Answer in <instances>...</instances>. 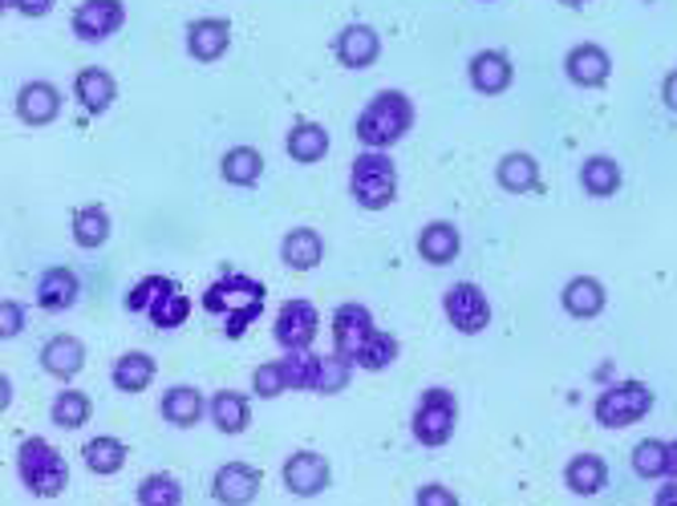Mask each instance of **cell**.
<instances>
[{"label": "cell", "mask_w": 677, "mask_h": 506, "mask_svg": "<svg viewBox=\"0 0 677 506\" xmlns=\"http://www.w3.org/2000/svg\"><path fill=\"white\" fill-rule=\"evenodd\" d=\"M25 333V309L17 304V300H4L0 304V336L4 341H13V336Z\"/></svg>", "instance_id": "43"}, {"label": "cell", "mask_w": 677, "mask_h": 506, "mask_svg": "<svg viewBox=\"0 0 677 506\" xmlns=\"http://www.w3.org/2000/svg\"><path fill=\"white\" fill-rule=\"evenodd\" d=\"M232 45V25L224 17H203V21H191L187 29V53L195 62H219Z\"/></svg>", "instance_id": "15"}, {"label": "cell", "mask_w": 677, "mask_h": 506, "mask_svg": "<svg viewBox=\"0 0 677 506\" xmlns=\"http://www.w3.org/2000/svg\"><path fill=\"white\" fill-rule=\"evenodd\" d=\"M374 312L365 309V304H341L337 312H333V348H337L341 357H357V348L374 336Z\"/></svg>", "instance_id": "12"}, {"label": "cell", "mask_w": 677, "mask_h": 506, "mask_svg": "<svg viewBox=\"0 0 677 506\" xmlns=\"http://www.w3.org/2000/svg\"><path fill=\"white\" fill-rule=\"evenodd\" d=\"M280 256H284L292 272H313L316 263L325 260V244H321V235L313 227H292L284 235V244H280Z\"/></svg>", "instance_id": "22"}, {"label": "cell", "mask_w": 677, "mask_h": 506, "mask_svg": "<svg viewBox=\"0 0 677 506\" xmlns=\"http://www.w3.org/2000/svg\"><path fill=\"white\" fill-rule=\"evenodd\" d=\"M495 179H499L503 191H512V195H527V191H536L539 186V162L524 150H512V154H503V162L495 166Z\"/></svg>", "instance_id": "26"}, {"label": "cell", "mask_w": 677, "mask_h": 506, "mask_svg": "<svg viewBox=\"0 0 677 506\" xmlns=\"http://www.w3.org/2000/svg\"><path fill=\"white\" fill-rule=\"evenodd\" d=\"M459 247H463V235H459V227L447 219L427 223L422 235H418V256L427 263H434V268H447V263L459 256Z\"/></svg>", "instance_id": "18"}, {"label": "cell", "mask_w": 677, "mask_h": 506, "mask_svg": "<svg viewBox=\"0 0 677 506\" xmlns=\"http://www.w3.org/2000/svg\"><path fill=\"white\" fill-rule=\"evenodd\" d=\"M17 474L25 482V491L37 494V498H57L69 486V462L45 438H25L21 442V450H17Z\"/></svg>", "instance_id": "3"}, {"label": "cell", "mask_w": 677, "mask_h": 506, "mask_svg": "<svg viewBox=\"0 0 677 506\" xmlns=\"http://www.w3.org/2000/svg\"><path fill=\"white\" fill-rule=\"evenodd\" d=\"M219 174L232 186H256L264 174V154L256 147H232L219 162Z\"/></svg>", "instance_id": "31"}, {"label": "cell", "mask_w": 677, "mask_h": 506, "mask_svg": "<svg viewBox=\"0 0 677 506\" xmlns=\"http://www.w3.org/2000/svg\"><path fill=\"white\" fill-rule=\"evenodd\" d=\"M653 409V389L645 381H621L609 385L601 397H597V421L604 430H625L633 421H641Z\"/></svg>", "instance_id": "6"}, {"label": "cell", "mask_w": 677, "mask_h": 506, "mask_svg": "<svg viewBox=\"0 0 677 506\" xmlns=\"http://www.w3.org/2000/svg\"><path fill=\"white\" fill-rule=\"evenodd\" d=\"M454 426H459V401H454L451 389H427L415 418H410L415 442L427 445V450H439L454 438Z\"/></svg>", "instance_id": "5"}, {"label": "cell", "mask_w": 677, "mask_h": 506, "mask_svg": "<svg viewBox=\"0 0 677 506\" xmlns=\"http://www.w3.org/2000/svg\"><path fill=\"white\" fill-rule=\"evenodd\" d=\"M126 457H130L126 442H122V438H110V433H98V438H89L86 450H82V462H86V470H89V474H101V478L118 474V470L126 466Z\"/></svg>", "instance_id": "24"}, {"label": "cell", "mask_w": 677, "mask_h": 506, "mask_svg": "<svg viewBox=\"0 0 677 506\" xmlns=\"http://www.w3.org/2000/svg\"><path fill=\"white\" fill-rule=\"evenodd\" d=\"M580 186L597 198L616 195V186H621V166H616V159H609V154L584 159V166H580Z\"/></svg>", "instance_id": "32"}, {"label": "cell", "mask_w": 677, "mask_h": 506, "mask_svg": "<svg viewBox=\"0 0 677 506\" xmlns=\"http://www.w3.org/2000/svg\"><path fill=\"white\" fill-rule=\"evenodd\" d=\"M207 413H212L215 430L219 433H244L251 426V406L248 397L236 394V389H219V394L212 397V406H207Z\"/></svg>", "instance_id": "25"}, {"label": "cell", "mask_w": 677, "mask_h": 506, "mask_svg": "<svg viewBox=\"0 0 677 506\" xmlns=\"http://www.w3.org/2000/svg\"><path fill=\"white\" fill-rule=\"evenodd\" d=\"M203 309L224 321V336H244L251 329V321L264 316V284L251 276L227 272L219 276L207 292H203Z\"/></svg>", "instance_id": "1"}, {"label": "cell", "mask_w": 677, "mask_h": 506, "mask_svg": "<svg viewBox=\"0 0 677 506\" xmlns=\"http://www.w3.org/2000/svg\"><path fill=\"white\" fill-rule=\"evenodd\" d=\"M292 162H321L329 154V130L321 122H297L284 138Z\"/></svg>", "instance_id": "30"}, {"label": "cell", "mask_w": 677, "mask_h": 506, "mask_svg": "<svg viewBox=\"0 0 677 506\" xmlns=\"http://www.w3.org/2000/svg\"><path fill=\"white\" fill-rule=\"evenodd\" d=\"M337 57L345 69H369L382 57V37L369 25H345L337 37Z\"/></svg>", "instance_id": "16"}, {"label": "cell", "mask_w": 677, "mask_h": 506, "mask_svg": "<svg viewBox=\"0 0 677 506\" xmlns=\"http://www.w3.org/2000/svg\"><path fill=\"white\" fill-rule=\"evenodd\" d=\"M316 329H321V312L309 304V300H284L277 312V324H272V333H277V345L284 353H301V348H313L316 341Z\"/></svg>", "instance_id": "7"}, {"label": "cell", "mask_w": 677, "mask_h": 506, "mask_svg": "<svg viewBox=\"0 0 677 506\" xmlns=\"http://www.w3.org/2000/svg\"><path fill=\"white\" fill-rule=\"evenodd\" d=\"M653 506H677V478H669L662 486V491H657V503Z\"/></svg>", "instance_id": "47"}, {"label": "cell", "mask_w": 677, "mask_h": 506, "mask_svg": "<svg viewBox=\"0 0 677 506\" xmlns=\"http://www.w3.org/2000/svg\"><path fill=\"white\" fill-rule=\"evenodd\" d=\"M77 297H82V284L69 268H45L37 280V304L45 312H65L74 309Z\"/></svg>", "instance_id": "19"}, {"label": "cell", "mask_w": 677, "mask_h": 506, "mask_svg": "<svg viewBox=\"0 0 677 506\" xmlns=\"http://www.w3.org/2000/svg\"><path fill=\"white\" fill-rule=\"evenodd\" d=\"M260 470L248 466V462H224V466L215 470L212 478V494L215 503L224 506H251L256 503V494H260Z\"/></svg>", "instance_id": "11"}, {"label": "cell", "mask_w": 677, "mask_h": 506, "mask_svg": "<svg viewBox=\"0 0 677 506\" xmlns=\"http://www.w3.org/2000/svg\"><path fill=\"white\" fill-rule=\"evenodd\" d=\"M139 506H183V482L175 474H151V478H142Z\"/></svg>", "instance_id": "39"}, {"label": "cell", "mask_w": 677, "mask_h": 506, "mask_svg": "<svg viewBox=\"0 0 677 506\" xmlns=\"http://www.w3.org/2000/svg\"><path fill=\"white\" fill-rule=\"evenodd\" d=\"M357 369L350 357H341V353H333V357H325V365H321V385H316V394H341L345 385H350V373Z\"/></svg>", "instance_id": "42"}, {"label": "cell", "mask_w": 677, "mask_h": 506, "mask_svg": "<svg viewBox=\"0 0 677 506\" xmlns=\"http://www.w3.org/2000/svg\"><path fill=\"white\" fill-rule=\"evenodd\" d=\"M163 418L171 421L175 430H191V426L203 418V394L195 385H171L163 394Z\"/></svg>", "instance_id": "29"}, {"label": "cell", "mask_w": 677, "mask_h": 506, "mask_svg": "<svg viewBox=\"0 0 677 506\" xmlns=\"http://www.w3.org/2000/svg\"><path fill=\"white\" fill-rule=\"evenodd\" d=\"M74 239L82 247H101L110 239V215L106 207L98 203H89V207H77L74 211Z\"/></svg>", "instance_id": "36"}, {"label": "cell", "mask_w": 677, "mask_h": 506, "mask_svg": "<svg viewBox=\"0 0 677 506\" xmlns=\"http://www.w3.org/2000/svg\"><path fill=\"white\" fill-rule=\"evenodd\" d=\"M280 478H284L289 494H297V498H316V494L329 491V482H333V470H329L325 457L313 454V450H297V454L284 462Z\"/></svg>", "instance_id": "9"}, {"label": "cell", "mask_w": 677, "mask_h": 506, "mask_svg": "<svg viewBox=\"0 0 677 506\" xmlns=\"http://www.w3.org/2000/svg\"><path fill=\"white\" fill-rule=\"evenodd\" d=\"M284 373H289V389H313L321 385V365H325V357H313L309 348H301V353H284Z\"/></svg>", "instance_id": "38"}, {"label": "cell", "mask_w": 677, "mask_h": 506, "mask_svg": "<svg viewBox=\"0 0 677 506\" xmlns=\"http://www.w3.org/2000/svg\"><path fill=\"white\" fill-rule=\"evenodd\" d=\"M565 74L572 77L577 86L597 89V86H604V82H609V74H613V57H609V50H601V45L584 41V45H577V50H568Z\"/></svg>", "instance_id": "13"}, {"label": "cell", "mask_w": 677, "mask_h": 506, "mask_svg": "<svg viewBox=\"0 0 677 506\" xmlns=\"http://www.w3.org/2000/svg\"><path fill=\"white\" fill-rule=\"evenodd\" d=\"M442 312H447V321L466 336L483 333L491 324V300L479 284H454L451 292L442 297Z\"/></svg>", "instance_id": "8"}, {"label": "cell", "mask_w": 677, "mask_h": 506, "mask_svg": "<svg viewBox=\"0 0 677 506\" xmlns=\"http://www.w3.org/2000/svg\"><path fill=\"white\" fill-rule=\"evenodd\" d=\"M4 9H17L25 17H45L53 9V0H4Z\"/></svg>", "instance_id": "45"}, {"label": "cell", "mask_w": 677, "mask_h": 506, "mask_svg": "<svg viewBox=\"0 0 677 506\" xmlns=\"http://www.w3.org/2000/svg\"><path fill=\"white\" fill-rule=\"evenodd\" d=\"M410 126H415V106L406 94L398 89H382L362 114H357V142L365 150H386L394 147L398 138L410 134Z\"/></svg>", "instance_id": "2"}, {"label": "cell", "mask_w": 677, "mask_h": 506, "mask_svg": "<svg viewBox=\"0 0 677 506\" xmlns=\"http://www.w3.org/2000/svg\"><path fill=\"white\" fill-rule=\"evenodd\" d=\"M187 316H191V300H187V292L183 288H175V292H166L159 304L151 309V324L154 329H179V324H187Z\"/></svg>", "instance_id": "40"}, {"label": "cell", "mask_w": 677, "mask_h": 506, "mask_svg": "<svg viewBox=\"0 0 677 506\" xmlns=\"http://www.w3.org/2000/svg\"><path fill=\"white\" fill-rule=\"evenodd\" d=\"M669 478H677V442H669Z\"/></svg>", "instance_id": "48"}, {"label": "cell", "mask_w": 677, "mask_h": 506, "mask_svg": "<svg viewBox=\"0 0 677 506\" xmlns=\"http://www.w3.org/2000/svg\"><path fill=\"white\" fill-rule=\"evenodd\" d=\"M560 4H568V9H580V4H589V0H560Z\"/></svg>", "instance_id": "49"}, {"label": "cell", "mask_w": 677, "mask_h": 506, "mask_svg": "<svg viewBox=\"0 0 677 506\" xmlns=\"http://www.w3.org/2000/svg\"><path fill=\"white\" fill-rule=\"evenodd\" d=\"M633 474L637 478H669V442H657V438H645V442L633 445Z\"/></svg>", "instance_id": "35"}, {"label": "cell", "mask_w": 677, "mask_h": 506, "mask_svg": "<svg viewBox=\"0 0 677 506\" xmlns=\"http://www.w3.org/2000/svg\"><path fill=\"white\" fill-rule=\"evenodd\" d=\"M565 312L568 316H577V321H592L597 312L604 309V284L597 276H577V280H568L565 288Z\"/></svg>", "instance_id": "27"}, {"label": "cell", "mask_w": 677, "mask_h": 506, "mask_svg": "<svg viewBox=\"0 0 677 506\" xmlns=\"http://www.w3.org/2000/svg\"><path fill=\"white\" fill-rule=\"evenodd\" d=\"M175 280L171 276H142L139 284L126 292V309L130 312H142V316H151V309L159 304V300L166 297V292H175Z\"/></svg>", "instance_id": "37"}, {"label": "cell", "mask_w": 677, "mask_h": 506, "mask_svg": "<svg viewBox=\"0 0 677 506\" xmlns=\"http://www.w3.org/2000/svg\"><path fill=\"white\" fill-rule=\"evenodd\" d=\"M398 353H401L398 336H394V333H382V329H377V333L369 336V341H365L362 348H357L353 365H357V369H365V373H382V369H389V365L398 360Z\"/></svg>", "instance_id": "33"}, {"label": "cell", "mask_w": 677, "mask_h": 506, "mask_svg": "<svg viewBox=\"0 0 677 506\" xmlns=\"http://www.w3.org/2000/svg\"><path fill=\"white\" fill-rule=\"evenodd\" d=\"M565 486L580 498H592L609 486V466H604L601 454H577L565 466Z\"/></svg>", "instance_id": "23"}, {"label": "cell", "mask_w": 677, "mask_h": 506, "mask_svg": "<svg viewBox=\"0 0 677 506\" xmlns=\"http://www.w3.org/2000/svg\"><path fill=\"white\" fill-rule=\"evenodd\" d=\"M415 506H459V494L451 486H442V482H427V486H418Z\"/></svg>", "instance_id": "44"}, {"label": "cell", "mask_w": 677, "mask_h": 506, "mask_svg": "<svg viewBox=\"0 0 677 506\" xmlns=\"http://www.w3.org/2000/svg\"><path fill=\"white\" fill-rule=\"evenodd\" d=\"M17 114L25 126H50L62 114V94L50 82H25L17 94Z\"/></svg>", "instance_id": "14"}, {"label": "cell", "mask_w": 677, "mask_h": 506, "mask_svg": "<svg viewBox=\"0 0 677 506\" xmlns=\"http://www.w3.org/2000/svg\"><path fill=\"white\" fill-rule=\"evenodd\" d=\"M512 77H515V69H512V62H507V53L483 50L471 57V86H475L479 94H487V98L507 94Z\"/></svg>", "instance_id": "17"}, {"label": "cell", "mask_w": 677, "mask_h": 506, "mask_svg": "<svg viewBox=\"0 0 677 506\" xmlns=\"http://www.w3.org/2000/svg\"><path fill=\"white\" fill-rule=\"evenodd\" d=\"M251 389H256V397H264V401L289 394V373H284V360L256 365V373H251Z\"/></svg>", "instance_id": "41"}, {"label": "cell", "mask_w": 677, "mask_h": 506, "mask_svg": "<svg viewBox=\"0 0 677 506\" xmlns=\"http://www.w3.org/2000/svg\"><path fill=\"white\" fill-rule=\"evenodd\" d=\"M126 21V4L122 0H82L74 13V37L82 41H106L114 37Z\"/></svg>", "instance_id": "10"}, {"label": "cell", "mask_w": 677, "mask_h": 506, "mask_svg": "<svg viewBox=\"0 0 677 506\" xmlns=\"http://www.w3.org/2000/svg\"><path fill=\"white\" fill-rule=\"evenodd\" d=\"M662 98H665V106L677 114V69L662 82Z\"/></svg>", "instance_id": "46"}, {"label": "cell", "mask_w": 677, "mask_h": 506, "mask_svg": "<svg viewBox=\"0 0 677 506\" xmlns=\"http://www.w3.org/2000/svg\"><path fill=\"white\" fill-rule=\"evenodd\" d=\"M154 373H159V365H154L151 353H122V357L114 360L110 377L122 394H142V389H151Z\"/></svg>", "instance_id": "28"}, {"label": "cell", "mask_w": 677, "mask_h": 506, "mask_svg": "<svg viewBox=\"0 0 677 506\" xmlns=\"http://www.w3.org/2000/svg\"><path fill=\"white\" fill-rule=\"evenodd\" d=\"M350 191L357 198V207L365 211H386L398 198V166L386 150H365L362 159L353 162Z\"/></svg>", "instance_id": "4"}, {"label": "cell", "mask_w": 677, "mask_h": 506, "mask_svg": "<svg viewBox=\"0 0 677 506\" xmlns=\"http://www.w3.org/2000/svg\"><path fill=\"white\" fill-rule=\"evenodd\" d=\"M82 365H86V345H82L77 336H53L50 345L41 348V369L53 373V377H62V381L77 377Z\"/></svg>", "instance_id": "21"}, {"label": "cell", "mask_w": 677, "mask_h": 506, "mask_svg": "<svg viewBox=\"0 0 677 506\" xmlns=\"http://www.w3.org/2000/svg\"><path fill=\"white\" fill-rule=\"evenodd\" d=\"M74 94L86 106V114H106L114 106V98H118V82L101 65H86L74 82Z\"/></svg>", "instance_id": "20"}, {"label": "cell", "mask_w": 677, "mask_h": 506, "mask_svg": "<svg viewBox=\"0 0 677 506\" xmlns=\"http://www.w3.org/2000/svg\"><path fill=\"white\" fill-rule=\"evenodd\" d=\"M89 413H94V406H89V397L82 389H62V394L53 397L50 418L57 430H82L89 421Z\"/></svg>", "instance_id": "34"}]
</instances>
